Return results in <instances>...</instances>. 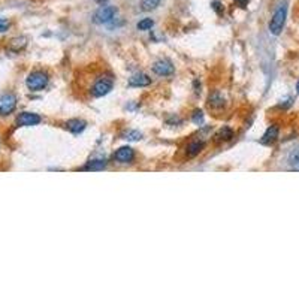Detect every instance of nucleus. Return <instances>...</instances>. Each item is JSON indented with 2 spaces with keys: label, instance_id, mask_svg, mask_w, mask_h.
Instances as JSON below:
<instances>
[{
  "label": "nucleus",
  "instance_id": "4be33fe9",
  "mask_svg": "<svg viewBox=\"0 0 299 299\" xmlns=\"http://www.w3.org/2000/svg\"><path fill=\"white\" fill-rule=\"evenodd\" d=\"M211 6H213V9H214V11H217L219 14L222 12V8H220V6H222V3H220V2H213V3H211Z\"/></svg>",
  "mask_w": 299,
  "mask_h": 299
},
{
  "label": "nucleus",
  "instance_id": "0eeeda50",
  "mask_svg": "<svg viewBox=\"0 0 299 299\" xmlns=\"http://www.w3.org/2000/svg\"><path fill=\"white\" fill-rule=\"evenodd\" d=\"M133 159H135V151L132 147H122L114 153V160L118 163H123V165L132 163Z\"/></svg>",
  "mask_w": 299,
  "mask_h": 299
},
{
  "label": "nucleus",
  "instance_id": "4468645a",
  "mask_svg": "<svg viewBox=\"0 0 299 299\" xmlns=\"http://www.w3.org/2000/svg\"><path fill=\"white\" fill-rule=\"evenodd\" d=\"M203 148V142H192L187 147V157H195L198 156Z\"/></svg>",
  "mask_w": 299,
  "mask_h": 299
},
{
  "label": "nucleus",
  "instance_id": "412c9836",
  "mask_svg": "<svg viewBox=\"0 0 299 299\" xmlns=\"http://www.w3.org/2000/svg\"><path fill=\"white\" fill-rule=\"evenodd\" d=\"M192 120L193 122L196 123V125H199V123H202V120H203V115H202V111H195V114H193V117H192Z\"/></svg>",
  "mask_w": 299,
  "mask_h": 299
},
{
  "label": "nucleus",
  "instance_id": "f03ea898",
  "mask_svg": "<svg viewBox=\"0 0 299 299\" xmlns=\"http://www.w3.org/2000/svg\"><path fill=\"white\" fill-rule=\"evenodd\" d=\"M286 18H287V5L284 3L275 9L271 21H269V32H271L273 35H280L284 28Z\"/></svg>",
  "mask_w": 299,
  "mask_h": 299
},
{
  "label": "nucleus",
  "instance_id": "6ab92c4d",
  "mask_svg": "<svg viewBox=\"0 0 299 299\" xmlns=\"http://www.w3.org/2000/svg\"><path fill=\"white\" fill-rule=\"evenodd\" d=\"M9 25H11V23H9L6 18H2V17H0V33L6 32V30L9 28Z\"/></svg>",
  "mask_w": 299,
  "mask_h": 299
},
{
  "label": "nucleus",
  "instance_id": "1a4fd4ad",
  "mask_svg": "<svg viewBox=\"0 0 299 299\" xmlns=\"http://www.w3.org/2000/svg\"><path fill=\"white\" fill-rule=\"evenodd\" d=\"M278 138V126L277 125H273V126H269L266 129V132L263 133L262 139H260V144L263 145H273Z\"/></svg>",
  "mask_w": 299,
  "mask_h": 299
},
{
  "label": "nucleus",
  "instance_id": "b1692460",
  "mask_svg": "<svg viewBox=\"0 0 299 299\" xmlns=\"http://www.w3.org/2000/svg\"><path fill=\"white\" fill-rule=\"evenodd\" d=\"M296 92L299 93V81H298V84H296Z\"/></svg>",
  "mask_w": 299,
  "mask_h": 299
},
{
  "label": "nucleus",
  "instance_id": "9d476101",
  "mask_svg": "<svg viewBox=\"0 0 299 299\" xmlns=\"http://www.w3.org/2000/svg\"><path fill=\"white\" fill-rule=\"evenodd\" d=\"M151 84V78L145 74H136L129 78V87H147Z\"/></svg>",
  "mask_w": 299,
  "mask_h": 299
},
{
  "label": "nucleus",
  "instance_id": "423d86ee",
  "mask_svg": "<svg viewBox=\"0 0 299 299\" xmlns=\"http://www.w3.org/2000/svg\"><path fill=\"white\" fill-rule=\"evenodd\" d=\"M41 115L35 114V112H21L17 117V125L21 127H27V126H36L41 123Z\"/></svg>",
  "mask_w": 299,
  "mask_h": 299
},
{
  "label": "nucleus",
  "instance_id": "ddd939ff",
  "mask_svg": "<svg viewBox=\"0 0 299 299\" xmlns=\"http://www.w3.org/2000/svg\"><path fill=\"white\" fill-rule=\"evenodd\" d=\"M160 2L162 0H141V9L144 12H150V11L156 9L160 5Z\"/></svg>",
  "mask_w": 299,
  "mask_h": 299
},
{
  "label": "nucleus",
  "instance_id": "6e6552de",
  "mask_svg": "<svg viewBox=\"0 0 299 299\" xmlns=\"http://www.w3.org/2000/svg\"><path fill=\"white\" fill-rule=\"evenodd\" d=\"M174 65L166 58L157 60V62L153 65V72L159 76H171L174 74Z\"/></svg>",
  "mask_w": 299,
  "mask_h": 299
},
{
  "label": "nucleus",
  "instance_id": "2eb2a0df",
  "mask_svg": "<svg viewBox=\"0 0 299 299\" xmlns=\"http://www.w3.org/2000/svg\"><path fill=\"white\" fill-rule=\"evenodd\" d=\"M223 105H224V99H223V96L219 92H216V93H213L211 96H209V106H213V108H223Z\"/></svg>",
  "mask_w": 299,
  "mask_h": 299
},
{
  "label": "nucleus",
  "instance_id": "9b49d317",
  "mask_svg": "<svg viewBox=\"0 0 299 299\" xmlns=\"http://www.w3.org/2000/svg\"><path fill=\"white\" fill-rule=\"evenodd\" d=\"M87 123L84 122V120H79V118H72V120H68L66 123V129L72 133H81L84 129H85Z\"/></svg>",
  "mask_w": 299,
  "mask_h": 299
},
{
  "label": "nucleus",
  "instance_id": "aec40b11",
  "mask_svg": "<svg viewBox=\"0 0 299 299\" xmlns=\"http://www.w3.org/2000/svg\"><path fill=\"white\" fill-rule=\"evenodd\" d=\"M290 165H298L299 163V150H295V151L290 154Z\"/></svg>",
  "mask_w": 299,
  "mask_h": 299
},
{
  "label": "nucleus",
  "instance_id": "5701e85b",
  "mask_svg": "<svg viewBox=\"0 0 299 299\" xmlns=\"http://www.w3.org/2000/svg\"><path fill=\"white\" fill-rule=\"evenodd\" d=\"M235 2L239 5V6H241V8H246L247 5H249V2H250V0H235Z\"/></svg>",
  "mask_w": 299,
  "mask_h": 299
},
{
  "label": "nucleus",
  "instance_id": "7ed1b4c3",
  "mask_svg": "<svg viewBox=\"0 0 299 299\" xmlns=\"http://www.w3.org/2000/svg\"><path fill=\"white\" fill-rule=\"evenodd\" d=\"M112 87H114V79L109 75H102V76L96 78L90 92H92V96H95V98H103L111 92Z\"/></svg>",
  "mask_w": 299,
  "mask_h": 299
},
{
  "label": "nucleus",
  "instance_id": "20e7f679",
  "mask_svg": "<svg viewBox=\"0 0 299 299\" xmlns=\"http://www.w3.org/2000/svg\"><path fill=\"white\" fill-rule=\"evenodd\" d=\"M117 14V9L114 6H100L96 12H95V17H93V21L96 24H108L114 20Z\"/></svg>",
  "mask_w": 299,
  "mask_h": 299
},
{
  "label": "nucleus",
  "instance_id": "39448f33",
  "mask_svg": "<svg viewBox=\"0 0 299 299\" xmlns=\"http://www.w3.org/2000/svg\"><path fill=\"white\" fill-rule=\"evenodd\" d=\"M17 108V98L12 93H5L0 96V115H9Z\"/></svg>",
  "mask_w": 299,
  "mask_h": 299
},
{
  "label": "nucleus",
  "instance_id": "dca6fc26",
  "mask_svg": "<svg viewBox=\"0 0 299 299\" xmlns=\"http://www.w3.org/2000/svg\"><path fill=\"white\" fill-rule=\"evenodd\" d=\"M153 25H154V21H153L151 18H142V20L136 24L138 30H151Z\"/></svg>",
  "mask_w": 299,
  "mask_h": 299
},
{
  "label": "nucleus",
  "instance_id": "f3484780",
  "mask_svg": "<svg viewBox=\"0 0 299 299\" xmlns=\"http://www.w3.org/2000/svg\"><path fill=\"white\" fill-rule=\"evenodd\" d=\"M141 138H142V133L138 130H129L125 133V139H127V141H139Z\"/></svg>",
  "mask_w": 299,
  "mask_h": 299
},
{
  "label": "nucleus",
  "instance_id": "a211bd4d",
  "mask_svg": "<svg viewBox=\"0 0 299 299\" xmlns=\"http://www.w3.org/2000/svg\"><path fill=\"white\" fill-rule=\"evenodd\" d=\"M219 138H220V139H224V141H229V139L233 138V130H232L230 127H224V129H222Z\"/></svg>",
  "mask_w": 299,
  "mask_h": 299
},
{
  "label": "nucleus",
  "instance_id": "f8f14e48",
  "mask_svg": "<svg viewBox=\"0 0 299 299\" xmlns=\"http://www.w3.org/2000/svg\"><path fill=\"white\" fill-rule=\"evenodd\" d=\"M106 166V160L105 159H95V160H90L85 165V171H102Z\"/></svg>",
  "mask_w": 299,
  "mask_h": 299
},
{
  "label": "nucleus",
  "instance_id": "f257e3e1",
  "mask_svg": "<svg viewBox=\"0 0 299 299\" xmlns=\"http://www.w3.org/2000/svg\"><path fill=\"white\" fill-rule=\"evenodd\" d=\"M48 74L44 71H33L32 74H28L25 78V85L30 92H41L48 85Z\"/></svg>",
  "mask_w": 299,
  "mask_h": 299
}]
</instances>
